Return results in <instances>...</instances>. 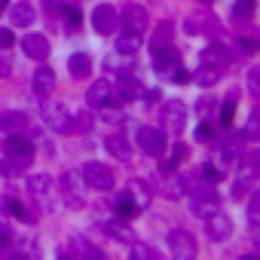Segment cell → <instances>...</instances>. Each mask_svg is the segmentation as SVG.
Here are the masks:
<instances>
[{
  "label": "cell",
  "instance_id": "7c38bea8",
  "mask_svg": "<svg viewBox=\"0 0 260 260\" xmlns=\"http://www.w3.org/2000/svg\"><path fill=\"white\" fill-rule=\"evenodd\" d=\"M153 55H156V64H153V68H156V74L172 80V77L178 74V68H181V52H178V49H172V46H162V49H159V52H153Z\"/></svg>",
  "mask_w": 260,
  "mask_h": 260
},
{
  "label": "cell",
  "instance_id": "44dd1931",
  "mask_svg": "<svg viewBox=\"0 0 260 260\" xmlns=\"http://www.w3.org/2000/svg\"><path fill=\"white\" fill-rule=\"evenodd\" d=\"M28 125V116L22 113V110H4L0 113V128L10 135V132H19V128H25Z\"/></svg>",
  "mask_w": 260,
  "mask_h": 260
},
{
  "label": "cell",
  "instance_id": "4316f807",
  "mask_svg": "<svg viewBox=\"0 0 260 260\" xmlns=\"http://www.w3.org/2000/svg\"><path fill=\"white\" fill-rule=\"evenodd\" d=\"M4 208H7L13 217H19L22 223H34V214H31V211H28L19 199H13V196H7V199H4Z\"/></svg>",
  "mask_w": 260,
  "mask_h": 260
},
{
  "label": "cell",
  "instance_id": "d4e9b609",
  "mask_svg": "<svg viewBox=\"0 0 260 260\" xmlns=\"http://www.w3.org/2000/svg\"><path fill=\"white\" fill-rule=\"evenodd\" d=\"M138 49H141V34H125V31H122V34L116 37V52H119V55H135Z\"/></svg>",
  "mask_w": 260,
  "mask_h": 260
},
{
  "label": "cell",
  "instance_id": "e575fe53",
  "mask_svg": "<svg viewBox=\"0 0 260 260\" xmlns=\"http://www.w3.org/2000/svg\"><path fill=\"white\" fill-rule=\"evenodd\" d=\"M257 132H260V110H251V116H248V122H245V138L248 141H254L257 138Z\"/></svg>",
  "mask_w": 260,
  "mask_h": 260
},
{
  "label": "cell",
  "instance_id": "6da1fadb",
  "mask_svg": "<svg viewBox=\"0 0 260 260\" xmlns=\"http://www.w3.org/2000/svg\"><path fill=\"white\" fill-rule=\"evenodd\" d=\"M83 184H86V190H98V193H110L113 190V172L104 166V162H95V159H89L86 166H83Z\"/></svg>",
  "mask_w": 260,
  "mask_h": 260
},
{
  "label": "cell",
  "instance_id": "ac0fdd59",
  "mask_svg": "<svg viewBox=\"0 0 260 260\" xmlns=\"http://www.w3.org/2000/svg\"><path fill=\"white\" fill-rule=\"evenodd\" d=\"M104 147H107V153H110L113 159H119V162H128V159H132V144H128L122 135H107Z\"/></svg>",
  "mask_w": 260,
  "mask_h": 260
},
{
  "label": "cell",
  "instance_id": "4fadbf2b",
  "mask_svg": "<svg viewBox=\"0 0 260 260\" xmlns=\"http://www.w3.org/2000/svg\"><path fill=\"white\" fill-rule=\"evenodd\" d=\"M22 52L28 58H34V61H46L52 46H49V40L43 34H28V37H22Z\"/></svg>",
  "mask_w": 260,
  "mask_h": 260
},
{
  "label": "cell",
  "instance_id": "74e56055",
  "mask_svg": "<svg viewBox=\"0 0 260 260\" xmlns=\"http://www.w3.org/2000/svg\"><path fill=\"white\" fill-rule=\"evenodd\" d=\"M74 245H77V251H80L83 257H104V254H101V251H98L95 245H86V242H83L80 236H74Z\"/></svg>",
  "mask_w": 260,
  "mask_h": 260
},
{
  "label": "cell",
  "instance_id": "836d02e7",
  "mask_svg": "<svg viewBox=\"0 0 260 260\" xmlns=\"http://www.w3.org/2000/svg\"><path fill=\"white\" fill-rule=\"evenodd\" d=\"M233 16L242 19V22H248L254 16V0H236V4H233Z\"/></svg>",
  "mask_w": 260,
  "mask_h": 260
},
{
  "label": "cell",
  "instance_id": "4dcf8cb0",
  "mask_svg": "<svg viewBox=\"0 0 260 260\" xmlns=\"http://www.w3.org/2000/svg\"><path fill=\"white\" fill-rule=\"evenodd\" d=\"M162 46H172V25H169V22L156 28V34H153V43H150V49H153V52H159Z\"/></svg>",
  "mask_w": 260,
  "mask_h": 260
},
{
  "label": "cell",
  "instance_id": "83f0119b",
  "mask_svg": "<svg viewBox=\"0 0 260 260\" xmlns=\"http://www.w3.org/2000/svg\"><path fill=\"white\" fill-rule=\"evenodd\" d=\"M217 80H220V68H211V64H202L199 74H196V83H199L202 89H211Z\"/></svg>",
  "mask_w": 260,
  "mask_h": 260
},
{
  "label": "cell",
  "instance_id": "ab89813d",
  "mask_svg": "<svg viewBox=\"0 0 260 260\" xmlns=\"http://www.w3.org/2000/svg\"><path fill=\"white\" fill-rule=\"evenodd\" d=\"M132 257H135V260H153V257H156V251H153V248H147V245H132Z\"/></svg>",
  "mask_w": 260,
  "mask_h": 260
},
{
  "label": "cell",
  "instance_id": "30bf717a",
  "mask_svg": "<svg viewBox=\"0 0 260 260\" xmlns=\"http://www.w3.org/2000/svg\"><path fill=\"white\" fill-rule=\"evenodd\" d=\"M28 193L37 199V205L43 208V211H52V199H49V193H52V178L49 175H31L28 178Z\"/></svg>",
  "mask_w": 260,
  "mask_h": 260
},
{
  "label": "cell",
  "instance_id": "b9f144b4",
  "mask_svg": "<svg viewBox=\"0 0 260 260\" xmlns=\"http://www.w3.org/2000/svg\"><path fill=\"white\" fill-rule=\"evenodd\" d=\"M211 135H214L211 122H199V125H196V138H199V141H211Z\"/></svg>",
  "mask_w": 260,
  "mask_h": 260
},
{
  "label": "cell",
  "instance_id": "d6986e66",
  "mask_svg": "<svg viewBox=\"0 0 260 260\" xmlns=\"http://www.w3.org/2000/svg\"><path fill=\"white\" fill-rule=\"evenodd\" d=\"M184 190L199 202H217V190L211 187V181H187Z\"/></svg>",
  "mask_w": 260,
  "mask_h": 260
},
{
  "label": "cell",
  "instance_id": "d590c367",
  "mask_svg": "<svg viewBox=\"0 0 260 260\" xmlns=\"http://www.w3.org/2000/svg\"><path fill=\"white\" fill-rule=\"evenodd\" d=\"M80 25H83L80 10H77V7H68V10H64V28H68V31H77Z\"/></svg>",
  "mask_w": 260,
  "mask_h": 260
},
{
  "label": "cell",
  "instance_id": "1f68e13d",
  "mask_svg": "<svg viewBox=\"0 0 260 260\" xmlns=\"http://www.w3.org/2000/svg\"><path fill=\"white\" fill-rule=\"evenodd\" d=\"M236 104H239V92H230V95H226V101H223V107H220V122H223V125H230V122H233Z\"/></svg>",
  "mask_w": 260,
  "mask_h": 260
},
{
  "label": "cell",
  "instance_id": "f35d334b",
  "mask_svg": "<svg viewBox=\"0 0 260 260\" xmlns=\"http://www.w3.org/2000/svg\"><path fill=\"white\" fill-rule=\"evenodd\" d=\"M184 159H187V144H175V147H172V162H166V166L175 169V166L184 162Z\"/></svg>",
  "mask_w": 260,
  "mask_h": 260
},
{
  "label": "cell",
  "instance_id": "484cf974",
  "mask_svg": "<svg viewBox=\"0 0 260 260\" xmlns=\"http://www.w3.org/2000/svg\"><path fill=\"white\" fill-rule=\"evenodd\" d=\"M162 175H166V196H172V199H178V196H184V187H187V178H181V175H172V169H166Z\"/></svg>",
  "mask_w": 260,
  "mask_h": 260
},
{
  "label": "cell",
  "instance_id": "8d00e7d4",
  "mask_svg": "<svg viewBox=\"0 0 260 260\" xmlns=\"http://www.w3.org/2000/svg\"><path fill=\"white\" fill-rule=\"evenodd\" d=\"M214 208H217V202H199V199H193V214H196V217H202V220H205Z\"/></svg>",
  "mask_w": 260,
  "mask_h": 260
},
{
  "label": "cell",
  "instance_id": "f546056e",
  "mask_svg": "<svg viewBox=\"0 0 260 260\" xmlns=\"http://www.w3.org/2000/svg\"><path fill=\"white\" fill-rule=\"evenodd\" d=\"M116 89H119V98H135V95H141L144 86L138 80H132V77H119V86Z\"/></svg>",
  "mask_w": 260,
  "mask_h": 260
},
{
  "label": "cell",
  "instance_id": "603a6c76",
  "mask_svg": "<svg viewBox=\"0 0 260 260\" xmlns=\"http://www.w3.org/2000/svg\"><path fill=\"white\" fill-rule=\"evenodd\" d=\"M236 166H239V162H236ZM251 187H254V169L245 162V166H239V175H236V187H233V196H245Z\"/></svg>",
  "mask_w": 260,
  "mask_h": 260
},
{
  "label": "cell",
  "instance_id": "9c48e42d",
  "mask_svg": "<svg viewBox=\"0 0 260 260\" xmlns=\"http://www.w3.org/2000/svg\"><path fill=\"white\" fill-rule=\"evenodd\" d=\"M89 19H92V28H95L98 34H104V37H107V34H113V31L119 28V13H116L110 4H98V7L92 10V16H89Z\"/></svg>",
  "mask_w": 260,
  "mask_h": 260
},
{
  "label": "cell",
  "instance_id": "60d3db41",
  "mask_svg": "<svg viewBox=\"0 0 260 260\" xmlns=\"http://www.w3.org/2000/svg\"><path fill=\"white\" fill-rule=\"evenodd\" d=\"M248 92H251V95H260V71H257V68L248 71Z\"/></svg>",
  "mask_w": 260,
  "mask_h": 260
},
{
  "label": "cell",
  "instance_id": "f1b7e54d",
  "mask_svg": "<svg viewBox=\"0 0 260 260\" xmlns=\"http://www.w3.org/2000/svg\"><path fill=\"white\" fill-rule=\"evenodd\" d=\"M128 193H132V199L138 202V208H141V211L150 205V187H147V181H135Z\"/></svg>",
  "mask_w": 260,
  "mask_h": 260
},
{
  "label": "cell",
  "instance_id": "3957f363",
  "mask_svg": "<svg viewBox=\"0 0 260 260\" xmlns=\"http://www.w3.org/2000/svg\"><path fill=\"white\" fill-rule=\"evenodd\" d=\"M138 147L147 153V156H162L169 150V138L162 135V128H153V125H141L138 128Z\"/></svg>",
  "mask_w": 260,
  "mask_h": 260
},
{
  "label": "cell",
  "instance_id": "f6af8a7d",
  "mask_svg": "<svg viewBox=\"0 0 260 260\" xmlns=\"http://www.w3.org/2000/svg\"><path fill=\"white\" fill-rule=\"evenodd\" d=\"M4 242H10V223H7L4 211H0V245H4Z\"/></svg>",
  "mask_w": 260,
  "mask_h": 260
},
{
  "label": "cell",
  "instance_id": "ee69618b",
  "mask_svg": "<svg viewBox=\"0 0 260 260\" xmlns=\"http://www.w3.org/2000/svg\"><path fill=\"white\" fill-rule=\"evenodd\" d=\"M13 43H16V34L10 28H0V49H10Z\"/></svg>",
  "mask_w": 260,
  "mask_h": 260
},
{
  "label": "cell",
  "instance_id": "d6a6232c",
  "mask_svg": "<svg viewBox=\"0 0 260 260\" xmlns=\"http://www.w3.org/2000/svg\"><path fill=\"white\" fill-rule=\"evenodd\" d=\"M257 220H260V193H251V199H248V226H251V233H257Z\"/></svg>",
  "mask_w": 260,
  "mask_h": 260
},
{
  "label": "cell",
  "instance_id": "e0dca14e",
  "mask_svg": "<svg viewBox=\"0 0 260 260\" xmlns=\"http://www.w3.org/2000/svg\"><path fill=\"white\" fill-rule=\"evenodd\" d=\"M34 19H37V13H34V7L28 4V0H19L16 7H10V22L16 28H31Z\"/></svg>",
  "mask_w": 260,
  "mask_h": 260
},
{
  "label": "cell",
  "instance_id": "c3c4849f",
  "mask_svg": "<svg viewBox=\"0 0 260 260\" xmlns=\"http://www.w3.org/2000/svg\"><path fill=\"white\" fill-rule=\"evenodd\" d=\"M10 7V0H0V10H7Z\"/></svg>",
  "mask_w": 260,
  "mask_h": 260
},
{
  "label": "cell",
  "instance_id": "52a82bcc",
  "mask_svg": "<svg viewBox=\"0 0 260 260\" xmlns=\"http://www.w3.org/2000/svg\"><path fill=\"white\" fill-rule=\"evenodd\" d=\"M4 150H7V156H10V159H16V166H19V169H25V166L34 159V144H31L28 138L16 135V132H10V138L4 141Z\"/></svg>",
  "mask_w": 260,
  "mask_h": 260
},
{
  "label": "cell",
  "instance_id": "cb8c5ba5",
  "mask_svg": "<svg viewBox=\"0 0 260 260\" xmlns=\"http://www.w3.org/2000/svg\"><path fill=\"white\" fill-rule=\"evenodd\" d=\"M101 230H104L110 239H116V242H132V230L122 223V217H116V220H104Z\"/></svg>",
  "mask_w": 260,
  "mask_h": 260
},
{
  "label": "cell",
  "instance_id": "277c9868",
  "mask_svg": "<svg viewBox=\"0 0 260 260\" xmlns=\"http://www.w3.org/2000/svg\"><path fill=\"white\" fill-rule=\"evenodd\" d=\"M159 116H162V128H169V132H175V135H181L184 128H187V104L178 101V98L166 101L162 110H159Z\"/></svg>",
  "mask_w": 260,
  "mask_h": 260
},
{
  "label": "cell",
  "instance_id": "681fc988",
  "mask_svg": "<svg viewBox=\"0 0 260 260\" xmlns=\"http://www.w3.org/2000/svg\"><path fill=\"white\" fill-rule=\"evenodd\" d=\"M205 4H214V0H205Z\"/></svg>",
  "mask_w": 260,
  "mask_h": 260
},
{
  "label": "cell",
  "instance_id": "7402d4cb",
  "mask_svg": "<svg viewBox=\"0 0 260 260\" xmlns=\"http://www.w3.org/2000/svg\"><path fill=\"white\" fill-rule=\"evenodd\" d=\"M113 211H116V217H135V214H141V208H138V202L132 199V193H122V196H116V202H113Z\"/></svg>",
  "mask_w": 260,
  "mask_h": 260
},
{
  "label": "cell",
  "instance_id": "ffe728a7",
  "mask_svg": "<svg viewBox=\"0 0 260 260\" xmlns=\"http://www.w3.org/2000/svg\"><path fill=\"white\" fill-rule=\"evenodd\" d=\"M68 71H71V77L86 80V77H89V71H92V58H89L86 52H74V55L68 58Z\"/></svg>",
  "mask_w": 260,
  "mask_h": 260
},
{
  "label": "cell",
  "instance_id": "ba28073f",
  "mask_svg": "<svg viewBox=\"0 0 260 260\" xmlns=\"http://www.w3.org/2000/svg\"><path fill=\"white\" fill-rule=\"evenodd\" d=\"M119 28H122L125 34H144V31L150 28V16H147V10L138 7V4L125 7V13L119 16Z\"/></svg>",
  "mask_w": 260,
  "mask_h": 260
},
{
  "label": "cell",
  "instance_id": "8992f818",
  "mask_svg": "<svg viewBox=\"0 0 260 260\" xmlns=\"http://www.w3.org/2000/svg\"><path fill=\"white\" fill-rule=\"evenodd\" d=\"M169 251H172L178 260H193V257L199 254V245H196L193 233H187V230H172V233H169Z\"/></svg>",
  "mask_w": 260,
  "mask_h": 260
},
{
  "label": "cell",
  "instance_id": "5b68a950",
  "mask_svg": "<svg viewBox=\"0 0 260 260\" xmlns=\"http://www.w3.org/2000/svg\"><path fill=\"white\" fill-rule=\"evenodd\" d=\"M61 196H64V205H74V208H80L86 202V184H83L80 172H64L61 175Z\"/></svg>",
  "mask_w": 260,
  "mask_h": 260
},
{
  "label": "cell",
  "instance_id": "7a4b0ae2",
  "mask_svg": "<svg viewBox=\"0 0 260 260\" xmlns=\"http://www.w3.org/2000/svg\"><path fill=\"white\" fill-rule=\"evenodd\" d=\"M40 116L46 125H52L55 132H74V113L64 107V104H55V101H46L40 107Z\"/></svg>",
  "mask_w": 260,
  "mask_h": 260
},
{
  "label": "cell",
  "instance_id": "bcb514c9",
  "mask_svg": "<svg viewBox=\"0 0 260 260\" xmlns=\"http://www.w3.org/2000/svg\"><path fill=\"white\" fill-rule=\"evenodd\" d=\"M4 77H10V61L0 58V80H4Z\"/></svg>",
  "mask_w": 260,
  "mask_h": 260
},
{
  "label": "cell",
  "instance_id": "8fae6325",
  "mask_svg": "<svg viewBox=\"0 0 260 260\" xmlns=\"http://www.w3.org/2000/svg\"><path fill=\"white\" fill-rule=\"evenodd\" d=\"M205 236L211 239V242H226L230 236H233V223H230V217L223 214V211H211L208 217H205Z\"/></svg>",
  "mask_w": 260,
  "mask_h": 260
},
{
  "label": "cell",
  "instance_id": "2e32d148",
  "mask_svg": "<svg viewBox=\"0 0 260 260\" xmlns=\"http://www.w3.org/2000/svg\"><path fill=\"white\" fill-rule=\"evenodd\" d=\"M202 64L226 68V64H233V52H230L226 46H220V43H211V46H205V49H202Z\"/></svg>",
  "mask_w": 260,
  "mask_h": 260
},
{
  "label": "cell",
  "instance_id": "7bdbcfd3",
  "mask_svg": "<svg viewBox=\"0 0 260 260\" xmlns=\"http://www.w3.org/2000/svg\"><path fill=\"white\" fill-rule=\"evenodd\" d=\"M202 175H205V181H211V184H217V181L223 178V172H220L217 166H211V162H208V166L202 169Z\"/></svg>",
  "mask_w": 260,
  "mask_h": 260
},
{
  "label": "cell",
  "instance_id": "7dc6e473",
  "mask_svg": "<svg viewBox=\"0 0 260 260\" xmlns=\"http://www.w3.org/2000/svg\"><path fill=\"white\" fill-rule=\"evenodd\" d=\"M242 46H245V49H248V52H254V49H257V43H254V40H248V37H245V40H242Z\"/></svg>",
  "mask_w": 260,
  "mask_h": 260
},
{
  "label": "cell",
  "instance_id": "9a60e30c",
  "mask_svg": "<svg viewBox=\"0 0 260 260\" xmlns=\"http://www.w3.org/2000/svg\"><path fill=\"white\" fill-rule=\"evenodd\" d=\"M110 95H113V86H110L107 80H95V83L89 86V92H86V104H89L92 110H101V107H107Z\"/></svg>",
  "mask_w": 260,
  "mask_h": 260
},
{
  "label": "cell",
  "instance_id": "5bb4252c",
  "mask_svg": "<svg viewBox=\"0 0 260 260\" xmlns=\"http://www.w3.org/2000/svg\"><path fill=\"white\" fill-rule=\"evenodd\" d=\"M31 86H34V95H37V98L52 95V89H55V71L46 68V64H40V68L34 71V77H31Z\"/></svg>",
  "mask_w": 260,
  "mask_h": 260
}]
</instances>
